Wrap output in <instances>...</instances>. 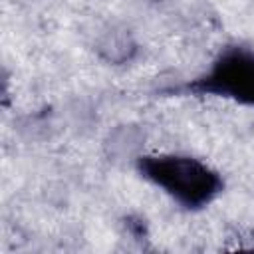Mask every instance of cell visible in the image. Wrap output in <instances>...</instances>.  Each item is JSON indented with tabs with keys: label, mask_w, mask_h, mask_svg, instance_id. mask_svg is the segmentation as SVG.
<instances>
[{
	"label": "cell",
	"mask_w": 254,
	"mask_h": 254,
	"mask_svg": "<svg viewBox=\"0 0 254 254\" xmlns=\"http://www.w3.org/2000/svg\"><path fill=\"white\" fill-rule=\"evenodd\" d=\"M135 165L141 177L187 208H202L222 190L220 175L190 155H141Z\"/></svg>",
	"instance_id": "1"
},
{
	"label": "cell",
	"mask_w": 254,
	"mask_h": 254,
	"mask_svg": "<svg viewBox=\"0 0 254 254\" xmlns=\"http://www.w3.org/2000/svg\"><path fill=\"white\" fill-rule=\"evenodd\" d=\"M192 89L254 107V52L240 46L222 50Z\"/></svg>",
	"instance_id": "2"
},
{
	"label": "cell",
	"mask_w": 254,
	"mask_h": 254,
	"mask_svg": "<svg viewBox=\"0 0 254 254\" xmlns=\"http://www.w3.org/2000/svg\"><path fill=\"white\" fill-rule=\"evenodd\" d=\"M95 50L101 60H105L107 64L119 65V64H127L133 60V56L137 52V44L127 30L111 28L99 36Z\"/></svg>",
	"instance_id": "3"
},
{
	"label": "cell",
	"mask_w": 254,
	"mask_h": 254,
	"mask_svg": "<svg viewBox=\"0 0 254 254\" xmlns=\"http://www.w3.org/2000/svg\"><path fill=\"white\" fill-rule=\"evenodd\" d=\"M143 143V133L133 125H121L109 133V139L105 143L109 155L113 159H133L137 161L139 149Z\"/></svg>",
	"instance_id": "4"
}]
</instances>
